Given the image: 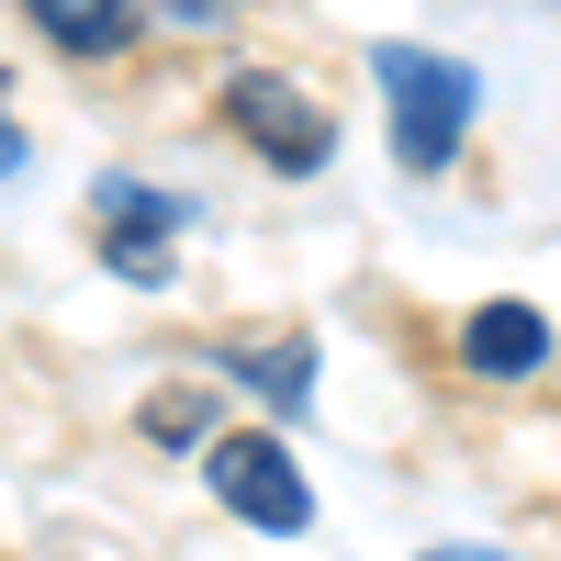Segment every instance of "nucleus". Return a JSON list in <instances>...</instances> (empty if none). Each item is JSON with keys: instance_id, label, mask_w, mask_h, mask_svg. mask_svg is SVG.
Masks as SVG:
<instances>
[{"instance_id": "obj_1", "label": "nucleus", "mask_w": 561, "mask_h": 561, "mask_svg": "<svg viewBox=\"0 0 561 561\" xmlns=\"http://www.w3.org/2000/svg\"><path fill=\"white\" fill-rule=\"evenodd\" d=\"M370 79L393 102V169H449L460 135H472V68L460 57H427V45H370Z\"/></svg>"}, {"instance_id": "obj_2", "label": "nucleus", "mask_w": 561, "mask_h": 561, "mask_svg": "<svg viewBox=\"0 0 561 561\" xmlns=\"http://www.w3.org/2000/svg\"><path fill=\"white\" fill-rule=\"evenodd\" d=\"M225 124L248 135V147H270V169H325V147H337V124L314 113V90L304 79H280V68H237L225 79Z\"/></svg>"}, {"instance_id": "obj_3", "label": "nucleus", "mask_w": 561, "mask_h": 561, "mask_svg": "<svg viewBox=\"0 0 561 561\" xmlns=\"http://www.w3.org/2000/svg\"><path fill=\"white\" fill-rule=\"evenodd\" d=\"M214 494L237 505L248 528H270V539H304V528H314V494H304V472H293V449L259 438V427L214 438Z\"/></svg>"}, {"instance_id": "obj_4", "label": "nucleus", "mask_w": 561, "mask_h": 561, "mask_svg": "<svg viewBox=\"0 0 561 561\" xmlns=\"http://www.w3.org/2000/svg\"><path fill=\"white\" fill-rule=\"evenodd\" d=\"M102 214H113V270L124 280H169V237H180V203H158L147 180H102Z\"/></svg>"}, {"instance_id": "obj_5", "label": "nucleus", "mask_w": 561, "mask_h": 561, "mask_svg": "<svg viewBox=\"0 0 561 561\" xmlns=\"http://www.w3.org/2000/svg\"><path fill=\"white\" fill-rule=\"evenodd\" d=\"M460 359H472L483 382H528V370L550 359V314L539 304H483L472 325H460Z\"/></svg>"}, {"instance_id": "obj_6", "label": "nucleus", "mask_w": 561, "mask_h": 561, "mask_svg": "<svg viewBox=\"0 0 561 561\" xmlns=\"http://www.w3.org/2000/svg\"><path fill=\"white\" fill-rule=\"evenodd\" d=\"M23 12L57 34L68 57H113V45L135 34V0H23Z\"/></svg>"}, {"instance_id": "obj_7", "label": "nucleus", "mask_w": 561, "mask_h": 561, "mask_svg": "<svg viewBox=\"0 0 561 561\" xmlns=\"http://www.w3.org/2000/svg\"><path fill=\"white\" fill-rule=\"evenodd\" d=\"M225 370L259 382L270 404H304V393H314V348H304V337H237V348H225Z\"/></svg>"}, {"instance_id": "obj_8", "label": "nucleus", "mask_w": 561, "mask_h": 561, "mask_svg": "<svg viewBox=\"0 0 561 561\" xmlns=\"http://www.w3.org/2000/svg\"><path fill=\"white\" fill-rule=\"evenodd\" d=\"M158 427H169V449H180V438H203V393H169V404H147V438H158Z\"/></svg>"}, {"instance_id": "obj_9", "label": "nucleus", "mask_w": 561, "mask_h": 561, "mask_svg": "<svg viewBox=\"0 0 561 561\" xmlns=\"http://www.w3.org/2000/svg\"><path fill=\"white\" fill-rule=\"evenodd\" d=\"M158 12H169V23H225L237 0H158Z\"/></svg>"}, {"instance_id": "obj_10", "label": "nucleus", "mask_w": 561, "mask_h": 561, "mask_svg": "<svg viewBox=\"0 0 561 561\" xmlns=\"http://www.w3.org/2000/svg\"><path fill=\"white\" fill-rule=\"evenodd\" d=\"M0 90H12V79H0ZM23 169V135H12V113H0V180H12Z\"/></svg>"}, {"instance_id": "obj_11", "label": "nucleus", "mask_w": 561, "mask_h": 561, "mask_svg": "<svg viewBox=\"0 0 561 561\" xmlns=\"http://www.w3.org/2000/svg\"><path fill=\"white\" fill-rule=\"evenodd\" d=\"M427 561H494V550H427Z\"/></svg>"}]
</instances>
